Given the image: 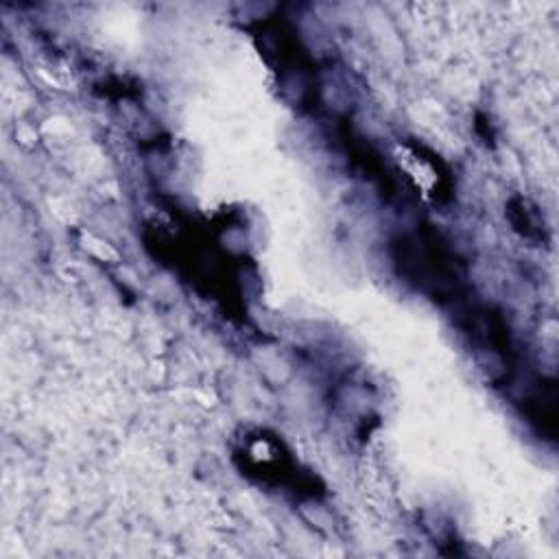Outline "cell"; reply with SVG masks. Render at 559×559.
Wrapping results in <instances>:
<instances>
[{
	"label": "cell",
	"instance_id": "1",
	"mask_svg": "<svg viewBox=\"0 0 559 559\" xmlns=\"http://www.w3.org/2000/svg\"><path fill=\"white\" fill-rule=\"evenodd\" d=\"M397 264L419 288L443 295L459 284V264L454 255L432 238H404L397 245Z\"/></svg>",
	"mask_w": 559,
	"mask_h": 559
}]
</instances>
